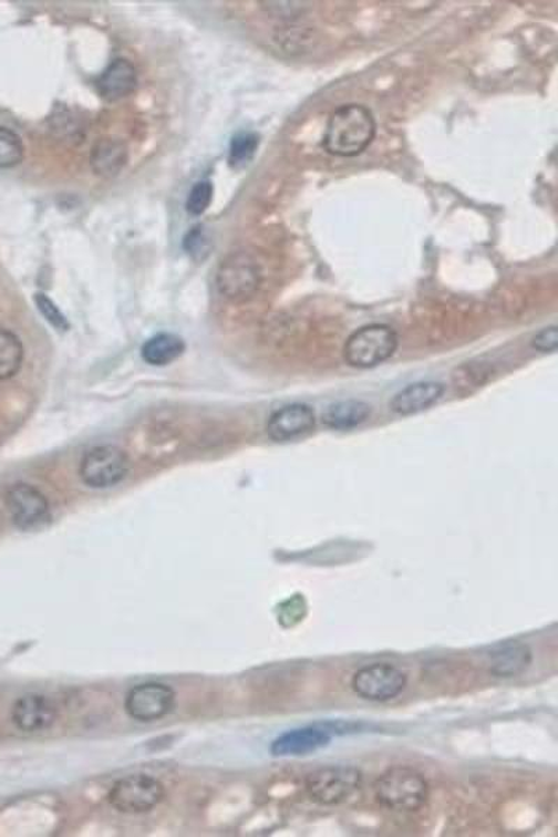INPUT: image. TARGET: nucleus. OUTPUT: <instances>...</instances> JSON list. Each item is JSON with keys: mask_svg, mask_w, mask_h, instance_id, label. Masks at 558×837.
Wrapping results in <instances>:
<instances>
[{"mask_svg": "<svg viewBox=\"0 0 558 837\" xmlns=\"http://www.w3.org/2000/svg\"><path fill=\"white\" fill-rule=\"evenodd\" d=\"M375 120L364 105H342L327 123L323 147L335 157L352 158L366 152L375 137Z\"/></svg>", "mask_w": 558, "mask_h": 837, "instance_id": "obj_1", "label": "nucleus"}, {"mask_svg": "<svg viewBox=\"0 0 558 837\" xmlns=\"http://www.w3.org/2000/svg\"><path fill=\"white\" fill-rule=\"evenodd\" d=\"M374 796L385 808L413 813L427 803L428 783L421 772L407 766H395L375 781Z\"/></svg>", "mask_w": 558, "mask_h": 837, "instance_id": "obj_2", "label": "nucleus"}, {"mask_svg": "<svg viewBox=\"0 0 558 837\" xmlns=\"http://www.w3.org/2000/svg\"><path fill=\"white\" fill-rule=\"evenodd\" d=\"M363 774L355 766L330 765L310 772L304 779L306 793L320 806H338L361 790Z\"/></svg>", "mask_w": 558, "mask_h": 837, "instance_id": "obj_3", "label": "nucleus"}, {"mask_svg": "<svg viewBox=\"0 0 558 837\" xmlns=\"http://www.w3.org/2000/svg\"><path fill=\"white\" fill-rule=\"evenodd\" d=\"M399 348V335L389 326L370 324L353 332L343 347L349 366L370 369L389 361Z\"/></svg>", "mask_w": 558, "mask_h": 837, "instance_id": "obj_4", "label": "nucleus"}, {"mask_svg": "<svg viewBox=\"0 0 558 837\" xmlns=\"http://www.w3.org/2000/svg\"><path fill=\"white\" fill-rule=\"evenodd\" d=\"M165 798L163 783L148 775L123 777L112 786L108 803L122 814H147L157 808Z\"/></svg>", "mask_w": 558, "mask_h": 837, "instance_id": "obj_5", "label": "nucleus"}, {"mask_svg": "<svg viewBox=\"0 0 558 837\" xmlns=\"http://www.w3.org/2000/svg\"><path fill=\"white\" fill-rule=\"evenodd\" d=\"M128 458L116 445H99L84 454L79 475L85 486L108 488L120 485L128 474Z\"/></svg>", "mask_w": 558, "mask_h": 837, "instance_id": "obj_6", "label": "nucleus"}, {"mask_svg": "<svg viewBox=\"0 0 558 837\" xmlns=\"http://www.w3.org/2000/svg\"><path fill=\"white\" fill-rule=\"evenodd\" d=\"M407 685L404 670L391 663H373L352 675L351 686L358 696L370 702H389L400 696Z\"/></svg>", "mask_w": 558, "mask_h": 837, "instance_id": "obj_7", "label": "nucleus"}, {"mask_svg": "<svg viewBox=\"0 0 558 837\" xmlns=\"http://www.w3.org/2000/svg\"><path fill=\"white\" fill-rule=\"evenodd\" d=\"M261 283L260 266L246 251H235L218 268L217 286L225 298L244 302L257 292Z\"/></svg>", "mask_w": 558, "mask_h": 837, "instance_id": "obj_8", "label": "nucleus"}, {"mask_svg": "<svg viewBox=\"0 0 558 837\" xmlns=\"http://www.w3.org/2000/svg\"><path fill=\"white\" fill-rule=\"evenodd\" d=\"M175 691L163 683H144L133 686L125 700L127 715L143 723L161 721L175 710Z\"/></svg>", "mask_w": 558, "mask_h": 837, "instance_id": "obj_9", "label": "nucleus"}, {"mask_svg": "<svg viewBox=\"0 0 558 837\" xmlns=\"http://www.w3.org/2000/svg\"><path fill=\"white\" fill-rule=\"evenodd\" d=\"M7 506L16 527L24 530L41 527L50 520V503L44 493L29 483H16L7 493Z\"/></svg>", "mask_w": 558, "mask_h": 837, "instance_id": "obj_10", "label": "nucleus"}, {"mask_svg": "<svg viewBox=\"0 0 558 837\" xmlns=\"http://www.w3.org/2000/svg\"><path fill=\"white\" fill-rule=\"evenodd\" d=\"M316 426L313 407L292 404L281 407L268 418L267 434L276 443L293 442L306 436Z\"/></svg>", "mask_w": 558, "mask_h": 837, "instance_id": "obj_11", "label": "nucleus"}, {"mask_svg": "<svg viewBox=\"0 0 558 837\" xmlns=\"http://www.w3.org/2000/svg\"><path fill=\"white\" fill-rule=\"evenodd\" d=\"M332 733L324 724H314L302 728L289 730L273 740L271 754L273 756H304L318 753L329 747Z\"/></svg>", "mask_w": 558, "mask_h": 837, "instance_id": "obj_12", "label": "nucleus"}, {"mask_svg": "<svg viewBox=\"0 0 558 837\" xmlns=\"http://www.w3.org/2000/svg\"><path fill=\"white\" fill-rule=\"evenodd\" d=\"M56 706L45 695L27 694L19 698L13 705L12 721L21 732H44L56 722Z\"/></svg>", "mask_w": 558, "mask_h": 837, "instance_id": "obj_13", "label": "nucleus"}, {"mask_svg": "<svg viewBox=\"0 0 558 837\" xmlns=\"http://www.w3.org/2000/svg\"><path fill=\"white\" fill-rule=\"evenodd\" d=\"M534 654L527 643L508 641L498 643L487 653L488 673L498 679H515L533 664Z\"/></svg>", "mask_w": 558, "mask_h": 837, "instance_id": "obj_14", "label": "nucleus"}, {"mask_svg": "<svg viewBox=\"0 0 558 837\" xmlns=\"http://www.w3.org/2000/svg\"><path fill=\"white\" fill-rule=\"evenodd\" d=\"M444 393V385L437 381H417V383L406 385L394 395L390 402V410L396 415H416L436 405Z\"/></svg>", "mask_w": 558, "mask_h": 837, "instance_id": "obj_15", "label": "nucleus"}, {"mask_svg": "<svg viewBox=\"0 0 558 837\" xmlns=\"http://www.w3.org/2000/svg\"><path fill=\"white\" fill-rule=\"evenodd\" d=\"M128 161V149L120 138L105 137L99 140L91 149L90 165L96 176L115 178L125 168Z\"/></svg>", "mask_w": 558, "mask_h": 837, "instance_id": "obj_16", "label": "nucleus"}, {"mask_svg": "<svg viewBox=\"0 0 558 837\" xmlns=\"http://www.w3.org/2000/svg\"><path fill=\"white\" fill-rule=\"evenodd\" d=\"M136 85V68L127 59H116L96 82V89H99L101 95L111 101L123 99V96L133 93Z\"/></svg>", "mask_w": 558, "mask_h": 837, "instance_id": "obj_17", "label": "nucleus"}, {"mask_svg": "<svg viewBox=\"0 0 558 837\" xmlns=\"http://www.w3.org/2000/svg\"><path fill=\"white\" fill-rule=\"evenodd\" d=\"M372 406L363 401L348 400L331 404L323 413V423L334 431H351L368 422Z\"/></svg>", "mask_w": 558, "mask_h": 837, "instance_id": "obj_18", "label": "nucleus"}, {"mask_svg": "<svg viewBox=\"0 0 558 837\" xmlns=\"http://www.w3.org/2000/svg\"><path fill=\"white\" fill-rule=\"evenodd\" d=\"M185 351L186 343L179 335L161 332V334L149 338L144 343L142 358L152 366H166V364L178 361Z\"/></svg>", "mask_w": 558, "mask_h": 837, "instance_id": "obj_19", "label": "nucleus"}, {"mask_svg": "<svg viewBox=\"0 0 558 837\" xmlns=\"http://www.w3.org/2000/svg\"><path fill=\"white\" fill-rule=\"evenodd\" d=\"M24 348L12 331L0 329V381L14 378L23 366Z\"/></svg>", "mask_w": 558, "mask_h": 837, "instance_id": "obj_20", "label": "nucleus"}, {"mask_svg": "<svg viewBox=\"0 0 558 837\" xmlns=\"http://www.w3.org/2000/svg\"><path fill=\"white\" fill-rule=\"evenodd\" d=\"M23 140L12 128L0 125V168H14L24 158Z\"/></svg>", "mask_w": 558, "mask_h": 837, "instance_id": "obj_21", "label": "nucleus"}, {"mask_svg": "<svg viewBox=\"0 0 558 837\" xmlns=\"http://www.w3.org/2000/svg\"><path fill=\"white\" fill-rule=\"evenodd\" d=\"M259 143L260 140L256 133L236 134L229 146V165L235 169L244 168L255 157Z\"/></svg>", "mask_w": 558, "mask_h": 837, "instance_id": "obj_22", "label": "nucleus"}, {"mask_svg": "<svg viewBox=\"0 0 558 837\" xmlns=\"http://www.w3.org/2000/svg\"><path fill=\"white\" fill-rule=\"evenodd\" d=\"M184 249L196 262L207 259L213 249L211 236L203 225L192 228L184 239Z\"/></svg>", "mask_w": 558, "mask_h": 837, "instance_id": "obj_23", "label": "nucleus"}, {"mask_svg": "<svg viewBox=\"0 0 558 837\" xmlns=\"http://www.w3.org/2000/svg\"><path fill=\"white\" fill-rule=\"evenodd\" d=\"M213 196H214V187H213L211 182L209 180L197 182V184L192 187L189 196H187V200H186L187 213H189L190 216L193 217L202 216V214L207 211L209 204H211Z\"/></svg>", "mask_w": 558, "mask_h": 837, "instance_id": "obj_24", "label": "nucleus"}, {"mask_svg": "<svg viewBox=\"0 0 558 837\" xmlns=\"http://www.w3.org/2000/svg\"><path fill=\"white\" fill-rule=\"evenodd\" d=\"M34 300L40 313L44 316V319L53 327V329L61 332L70 329L66 316L59 310L55 302L48 298L45 293H37Z\"/></svg>", "mask_w": 558, "mask_h": 837, "instance_id": "obj_25", "label": "nucleus"}, {"mask_svg": "<svg viewBox=\"0 0 558 837\" xmlns=\"http://www.w3.org/2000/svg\"><path fill=\"white\" fill-rule=\"evenodd\" d=\"M533 347L541 353L555 352L558 347V330L556 326L547 327L535 335Z\"/></svg>", "mask_w": 558, "mask_h": 837, "instance_id": "obj_26", "label": "nucleus"}]
</instances>
